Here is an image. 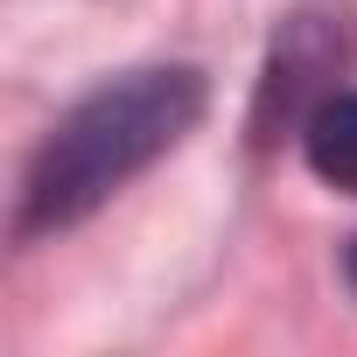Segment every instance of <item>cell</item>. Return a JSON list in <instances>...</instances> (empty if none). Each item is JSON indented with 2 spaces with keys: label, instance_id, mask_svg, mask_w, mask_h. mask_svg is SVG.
I'll use <instances>...</instances> for the list:
<instances>
[{
  "label": "cell",
  "instance_id": "cell-3",
  "mask_svg": "<svg viewBox=\"0 0 357 357\" xmlns=\"http://www.w3.org/2000/svg\"><path fill=\"white\" fill-rule=\"evenodd\" d=\"M350 287H357V245H350Z\"/></svg>",
  "mask_w": 357,
  "mask_h": 357
},
{
  "label": "cell",
  "instance_id": "cell-1",
  "mask_svg": "<svg viewBox=\"0 0 357 357\" xmlns=\"http://www.w3.org/2000/svg\"><path fill=\"white\" fill-rule=\"evenodd\" d=\"M204 112V70L168 63V70H133L119 84H98L36 154L29 190H22V238L63 231L91 218L119 183L147 161H161Z\"/></svg>",
  "mask_w": 357,
  "mask_h": 357
},
{
  "label": "cell",
  "instance_id": "cell-2",
  "mask_svg": "<svg viewBox=\"0 0 357 357\" xmlns=\"http://www.w3.org/2000/svg\"><path fill=\"white\" fill-rule=\"evenodd\" d=\"M301 147H308V168L322 175V183H336V190L357 197V91L315 98V112L301 126Z\"/></svg>",
  "mask_w": 357,
  "mask_h": 357
}]
</instances>
